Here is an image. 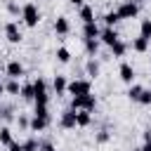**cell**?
<instances>
[{"label":"cell","instance_id":"d4e9b609","mask_svg":"<svg viewBox=\"0 0 151 151\" xmlns=\"http://www.w3.org/2000/svg\"><path fill=\"white\" fill-rule=\"evenodd\" d=\"M57 61L68 64V61H71V52H68L66 47H57Z\"/></svg>","mask_w":151,"mask_h":151},{"label":"cell","instance_id":"44dd1931","mask_svg":"<svg viewBox=\"0 0 151 151\" xmlns=\"http://www.w3.org/2000/svg\"><path fill=\"white\" fill-rule=\"evenodd\" d=\"M125 52H127V45H125L123 40H118V42L111 45V54H113V57H123Z\"/></svg>","mask_w":151,"mask_h":151},{"label":"cell","instance_id":"d6a6232c","mask_svg":"<svg viewBox=\"0 0 151 151\" xmlns=\"http://www.w3.org/2000/svg\"><path fill=\"white\" fill-rule=\"evenodd\" d=\"M7 149H9V151H24V146H21L19 142H14V139H12L9 144H7Z\"/></svg>","mask_w":151,"mask_h":151},{"label":"cell","instance_id":"74e56055","mask_svg":"<svg viewBox=\"0 0 151 151\" xmlns=\"http://www.w3.org/2000/svg\"><path fill=\"white\" fill-rule=\"evenodd\" d=\"M132 151H144V149H142V146H137V149H132Z\"/></svg>","mask_w":151,"mask_h":151},{"label":"cell","instance_id":"52a82bcc","mask_svg":"<svg viewBox=\"0 0 151 151\" xmlns=\"http://www.w3.org/2000/svg\"><path fill=\"white\" fill-rule=\"evenodd\" d=\"M5 71H7V76H9V78H14V80H19V78L24 76V64H21L19 59H12V61H7V66H5Z\"/></svg>","mask_w":151,"mask_h":151},{"label":"cell","instance_id":"e0dca14e","mask_svg":"<svg viewBox=\"0 0 151 151\" xmlns=\"http://www.w3.org/2000/svg\"><path fill=\"white\" fill-rule=\"evenodd\" d=\"M5 92H7V94H12V97H19V92H21V85H19V80L9 78V80L5 83Z\"/></svg>","mask_w":151,"mask_h":151},{"label":"cell","instance_id":"5b68a950","mask_svg":"<svg viewBox=\"0 0 151 151\" xmlns=\"http://www.w3.org/2000/svg\"><path fill=\"white\" fill-rule=\"evenodd\" d=\"M59 125H61L64 130H73V127H78V125H76V111H73L71 106L61 111V118H59Z\"/></svg>","mask_w":151,"mask_h":151},{"label":"cell","instance_id":"4fadbf2b","mask_svg":"<svg viewBox=\"0 0 151 151\" xmlns=\"http://www.w3.org/2000/svg\"><path fill=\"white\" fill-rule=\"evenodd\" d=\"M66 85H68V80H66L64 76H59V73H57V76H54V80H52V90H54L57 94H64V92H66Z\"/></svg>","mask_w":151,"mask_h":151},{"label":"cell","instance_id":"5bb4252c","mask_svg":"<svg viewBox=\"0 0 151 151\" xmlns=\"http://www.w3.org/2000/svg\"><path fill=\"white\" fill-rule=\"evenodd\" d=\"M92 123V113L90 111H76V125L78 127H87Z\"/></svg>","mask_w":151,"mask_h":151},{"label":"cell","instance_id":"f546056e","mask_svg":"<svg viewBox=\"0 0 151 151\" xmlns=\"http://www.w3.org/2000/svg\"><path fill=\"white\" fill-rule=\"evenodd\" d=\"M7 12H9V14H19L21 9H19V5H17V2H12V0H7Z\"/></svg>","mask_w":151,"mask_h":151},{"label":"cell","instance_id":"f1b7e54d","mask_svg":"<svg viewBox=\"0 0 151 151\" xmlns=\"http://www.w3.org/2000/svg\"><path fill=\"white\" fill-rule=\"evenodd\" d=\"M21 146H24V151H38L40 149V142L38 139H26Z\"/></svg>","mask_w":151,"mask_h":151},{"label":"cell","instance_id":"8fae6325","mask_svg":"<svg viewBox=\"0 0 151 151\" xmlns=\"http://www.w3.org/2000/svg\"><path fill=\"white\" fill-rule=\"evenodd\" d=\"M68 31H71L68 19H66V17H57V19H54V33H57V35H68Z\"/></svg>","mask_w":151,"mask_h":151},{"label":"cell","instance_id":"e575fe53","mask_svg":"<svg viewBox=\"0 0 151 151\" xmlns=\"http://www.w3.org/2000/svg\"><path fill=\"white\" fill-rule=\"evenodd\" d=\"M2 94H5V83L0 80V97H2Z\"/></svg>","mask_w":151,"mask_h":151},{"label":"cell","instance_id":"ffe728a7","mask_svg":"<svg viewBox=\"0 0 151 151\" xmlns=\"http://www.w3.org/2000/svg\"><path fill=\"white\" fill-rule=\"evenodd\" d=\"M139 35L146 38V40H151V19H142V24H139Z\"/></svg>","mask_w":151,"mask_h":151},{"label":"cell","instance_id":"8d00e7d4","mask_svg":"<svg viewBox=\"0 0 151 151\" xmlns=\"http://www.w3.org/2000/svg\"><path fill=\"white\" fill-rule=\"evenodd\" d=\"M2 113H5V106H2V104H0V118H2Z\"/></svg>","mask_w":151,"mask_h":151},{"label":"cell","instance_id":"603a6c76","mask_svg":"<svg viewBox=\"0 0 151 151\" xmlns=\"http://www.w3.org/2000/svg\"><path fill=\"white\" fill-rule=\"evenodd\" d=\"M142 90H144V87H142L139 83H132V85H130V90H127V97H130L132 101H137V99H139V94H142Z\"/></svg>","mask_w":151,"mask_h":151},{"label":"cell","instance_id":"cb8c5ba5","mask_svg":"<svg viewBox=\"0 0 151 151\" xmlns=\"http://www.w3.org/2000/svg\"><path fill=\"white\" fill-rule=\"evenodd\" d=\"M104 21H106V26L116 28V24L120 21V17H118V12H106V14H104Z\"/></svg>","mask_w":151,"mask_h":151},{"label":"cell","instance_id":"3957f363","mask_svg":"<svg viewBox=\"0 0 151 151\" xmlns=\"http://www.w3.org/2000/svg\"><path fill=\"white\" fill-rule=\"evenodd\" d=\"M71 109L73 111H94L97 109V97L90 92V94H85V97H73L71 99Z\"/></svg>","mask_w":151,"mask_h":151},{"label":"cell","instance_id":"7a4b0ae2","mask_svg":"<svg viewBox=\"0 0 151 151\" xmlns=\"http://www.w3.org/2000/svg\"><path fill=\"white\" fill-rule=\"evenodd\" d=\"M66 92H71L73 97H85V94L92 92V83L87 78H76V80H71L66 85Z\"/></svg>","mask_w":151,"mask_h":151},{"label":"cell","instance_id":"ba28073f","mask_svg":"<svg viewBox=\"0 0 151 151\" xmlns=\"http://www.w3.org/2000/svg\"><path fill=\"white\" fill-rule=\"evenodd\" d=\"M50 120H52L50 116L45 118V116H35V113H33V118L28 120V130H33V132H42V130L50 125Z\"/></svg>","mask_w":151,"mask_h":151},{"label":"cell","instance_id":"8992f818","mask_svg":"<svg viewBox=\"0 0 151 151\" xmlns=\"http://www.w3.org/2000/svg\"><path fill=\"white\" fill-rule=\"evenodd\" d=\"M5 35H7V40H9L12 45L21 42V31H19V24H17V21H9V24L5 26Z\"/></svg>","mask_w":151,"mask_h":151},{"label":"cell","instance_id":"9c48e42d","mask_svg":"<svg viewBox=\"0 0 151 151\" xmlns=\"http://www.w3.org/2000/svg\"><path fill=\"white\" fill-rule=\"evenodd\" d=\"M99 38H101V42H104V45H109V47H111L113 42H118V40H120L118 31H116V28H111V26H106V28L99 33Z\"/></svg>","mask_w":151,"mask_h":151},{"label":"cell","instance_id":"277c9868","mask_svg":"<svg viewBox=\"0 0 151 151\" xmlns=\"http://www.w3.org/2000/svg\"><path fill=\"white\" fill-rule=\"evenodd\" d=\"M118 17L120 19H134L137 17V12H139V5L134 2V0H125V2H120L118 5Z\"/></svg>","mask_w":151,"mask_h":151},{"label":"cell","instance_id":"7402d4cb","mask_svg":"<svg viewBox=\"0 0 151 151\" xmlns=\"http://www.w3.org/2000/svg\"><path fill=\"white\" fill-rule=\"evenodd\" d=\"M19 97H21V99H26V101H31V99H33V83H26V85H21V92H19Z\"/></svg>","mask_w":151,"mask_h":151},{"label":"cell","instance_id":"6da1fadb","mask_svg":"<svg viewBox=\"0 0 151 151\" xmlns=\"http://www.w3.org/2000/svg\"><path fill=\"white\" fill-rule=\"evenodd\" d=\"M21 19H24V24L26 26H38L40 24V9H38V5L35 2H26L24 7H21Z\"/></svg>","mask_w":151,"mask_h":151},{"label":"cell","instance_id":"83f0119b","mask_svg":"<svg viewBox=\"0 0 151 151\" xmlns=\"http://www.w3.org/2000/svg\"><path fill=\"white\" fill-rule=\"evenodd\" d=\"M137 101H139V104H142V106H151V90H146V87H144V90H142V94H139V99H137Z\"/></svg>","mask_w":151,"mask_h":151},{"label":"cell","instance_id":"d6986e66","mask_svg":"<svg viewBox=\"0 0 151 151\" xmlns=\"http://www.w3.org/2000/svg\"><path fill=\"white\" fill-rule=\"evenodd\" d=\"M85 52H87L90 57H94V54L99 52V40H94V38H87V40H85Z\"/></svg>","mask_w":151,"mask_h":151},{"label":"cell","instance_id":"ac0fdd59","mask_svg":"<svg viewBox=\"0 0 151 151\" xmlns=\"http://www.w3.org/2000/svg\"><path fill=\"white\" fill-rule=\"evenodd\" d=\"M80 19H83V24L94 21V9H92V7H87V5H83V7H80Z\"/></svg>","mask_w":151,"mask_h":151},{"label":"cell","instance_id":"30bf717a","mask_svg":"<svg viewBox=\"0 0 151 151\" xmlns=\"http://www.w3.org/2000/svg\"><path fill=\"white\" fill-rule=\"evenodd\" d=\"M118 73H120V80H123V83H127V85H132V83H134V66H132V64L123 61Z\"/></svg>","mask_w":151,"mask_h":151},{"label":"cell","instance_id":"4316f807","mask_svg":"<svg viewBox=\"0 0 151 151\" xmlns=\"http://www.w3.org/2000/svg\"><path fill=\"white\" fill-rule=\"evenodd\" d=\"M9 142H12V130H9V127H0V144L7 146Z\"/></svg>","mask_w":151,"mask_h":151},{"label":"cell","instance_id":"1f68e13d","mask_svg":"<svg viewBox=\"0 0 151 151\" xmlns=\"http://www.w3.org/2000/svg\"><path fill=\"white\" fill-rule=\"evenodd\" d=\"M33 113H35V116H45V118H47V116H50V109H47V106H35V111H33Z\"/></svg>","mask_w":151,"mask_h":151},{"label":"cell","instance_id":"836d02e7","mask_svg":"<svg viewBox=\"0 0 151 151\" xmlns=\"http://www.w3.org/2000/svg\"><path fill=\"white\" fill-rule=\"evenodd\" d=\"M142 149H144V151H151V139H146V142L142 144Z\"/></svg>","mask_w":151,"mask_h":151},{"label":"cell","instance_id":"2e32d148","mask_svg":"<svg viewBox=\"0 0 151 151\" xmlns=\"http://www.w3.org/2000/svg\"><path fill=\"white\" fill-rule=\"evenodd\" d=\"M99 68H101V66H99V61H97L94 57H92V59H87L85 71H87V76H90V78H97V76H99Z\"/></svg>","mask_w":151,"mask_h":151},{"label":"cell","instance_id":"484cf974","mask_svg":"<svg viewBox=\"0 0 151 151\" xmlns=\"http://www.w3.org/2000/svg\"><path fill=\"white\" fill-rule=\"evenodd\" d=\"M109 139H111V132H109V130H99V132L94 134V142H97V144H106Z\"/></svg>","mask_w":151,"mask_h":151},{"label":"cell","instance_id":"f35d334b","mask_svg":"<svg viewBox=\"0 0 151 151\" xmlns=\"http://www.w3.org/2000/svg\"><path fill=\"white\" fill-rule=\"evenodd\" d=\"M149 139H151V130H149Z\"/></svg>","mask_w":151,"mask_h":151},{"label":"cell","instance_id":"7c38bea8","mask_svg":"<svg viewBox=\"0 0 151 151\" xmlns=\"http://www.w3.org/2000/svg\"><path fill=\"white\" fill-rule=\"evenodd\" d=\"M99 33H101V28L97 26V21H90V24H83V35H85V40L87 38H99Z\"/></svg>","mask_w":151,"mask_h":151},{"label":"cell","instance_id":"9a60e30c","mask_svg":"<svg viewBox=\"0 0 151 151\" xmlns=\"http://www.w3.org/2000/svg\"><path fill=\"white\" fill-rule=\"evenodd\" d=\"M149 42H151V40H146V38H142V35H137V38L132 40V50L142 54V52H146V50H149Z\"/></svg>","mask_w":151,"mask_h":151},{"label":"cell","instance_id":"d590c367","mask_svg":"<svg viewBox=\"0 0 151 151\" xmlns=\"http://www.w3.org/2000/svg\"><path fill=\"white\" fill-rule=\"evenodd\" d=\"M71 5H83V0H68Z\"/></svg>","mask_w":151,"mask_h":151},{"label":"cell","instance_id":"4dcf8cb0","mask_svg":"<svg viewBox=\"0 0 151 151\" xmlns=\"http://www.w3.org/2000/svg\"><path fill=\"white\" fill-rule=\"evenodd\" d=\"M28 120H31V118H26V116H17V125H19L21 130H26V127H28Z\"/></svg>","mask_w":151,"mask_h":151}]
</instances>
